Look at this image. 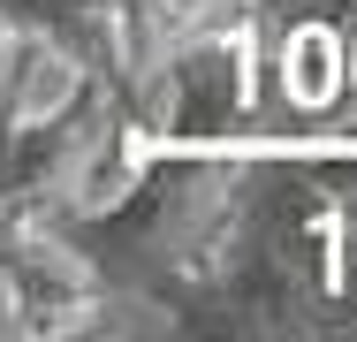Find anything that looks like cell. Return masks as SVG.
Here are the masks:
<instances>
[{
	"mask_svg": "<svg viewBox=\"0 0 357 342\" xmlns=\"http://www.w3.org/2000/svg\"><path fill=\"white\" fill-rule=\"evenodd\" d=\"M167 335L236 342H335L357 335V205L289 152L282 137H243V191L220 228L213 267L167 312Z\"/></svg>",
	"mask_w": 357,
	"mask_h": 342,
	"instance_id": "obj_1",
	"label": "cell"
},
{
	"mask_svg": "<svg viewBox=\"0 0 357 342\" xmlns=\"http://www.w3.org/2000/svg\"><path fill=\"white\" fill-rule=\"evenodd\" d=\"M342 84H350V99H357V31L342 38Z\"/></svg>",
	"mask_w": 357,
	"mask_h": 342,
	"instance_id": "obj_6",
	"label": "cell"
},
{
	"mask_svg": "<svg viewBox=\"0 0 357 342\" xmlns=\"http://www.w3.org/2000/svg\"><path fill=\"white\" fill-rule=\"evenodd\" d=\"M251 31H259V46L282 31V23H335L342 38L357 31V0H228Z\"/></svg>",
	"mask_w": 357,
	"mask_h": 342,
	"instance_id": "obj_5",
	"label": "cell"
},
{
	"mask_svg": "<svg viewBox=\"0 0 357 342\" xmlns=\"http://www.w3.org/2000/svg\"><path fill=\"white\" fill-rule=\"evenodd\" d=\"M236 191H243V137H228V144H152L137 183L114 205L69 213L54 228L99 267V281L122 304L167 312L213 267L220 228L236 213Z\"/></svg>",
	"mask_w": 357,
	"mask_h": 342,
	"instance_id": "obj_2",
	"label": "cell"
},
{
	"mask_svg": "<svg viewBox=\"0 0 357 342\" xmlns=\"http://www.w3.org/2000/svg\"><path fill=\"white\" fill-rule=\"evenodd\" d=\"M0 23L15 31H38L69 54L84 76L114 84L122 91V46H114V0H0ZM130 107V99H122Z\"/></svg>",
	"mask_w": 357,
	"mask_h": 342,
	"instance_id": "obj_4",
	"label": "cell"
},
{
	"mask_svg": "<svg viewBox=\"0 0 357 342\" xmlns=\"http://www.w3.org/2000/svg\"><path fill=\"white\" fill-rule=\"evenodd\" d=\"M114 304L122 297L99 281V267L76 251L61 228H38V236H23L0 259V335H15V342L91 335V327H107Z\"/></svg>",
	"mask_w": 357,
	"mask_h": 342,
	"instance_id": "obj_3",
	"label": "cell"
}]
</instances>
